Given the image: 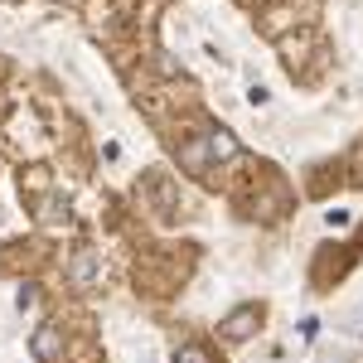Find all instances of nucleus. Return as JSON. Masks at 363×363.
<instances>
[{
	"label": "nucleus",
	"instance_id": "f257e3e1",
	"mask_svg": "<svg viewBox=\"0 0 363 363\" xmlns=\"http://www.w3.org/2000/svg\"><path fill=\"white\" fill-rule=\"evenodd\" d=\"M58 354V325H44V330H39V335H34V359H54Z\"/></svg>",
	"mask_w": 363,
	"mask_h": 363
},
{
	"label": "nucleus",
	"instance_id": "f03ea898",
	"mask_svg": "<svg viewBox=\"0 0 363 363\" xmlns=\"http://www.w3.org/2000/svg\"><path fill=\"white\" fill-rule=\"evenodd\" d=\"M73 281H78V286H87V281H92V252H83V257L73 262Z\"/></svg>",
	"mask_w": 363,
	"mask_h": 363
},
{
	"label": "nucleus",
	"instance_id": "7ed1b4c3",
	"mask_svg": "<svg viewBox=\"0 0 363 363\" xmlns=\"http://www.w3.org/2000/svg\"><path fill=\"white\" fill-rule=\"evenodd\" d=\"M247 320H252V310H238V315H233V325H228V335H233V339H242V335L252 330Z\"/></svg>",
	"mask_w": 363,
	"mask_h": 363
}]
</instances>
